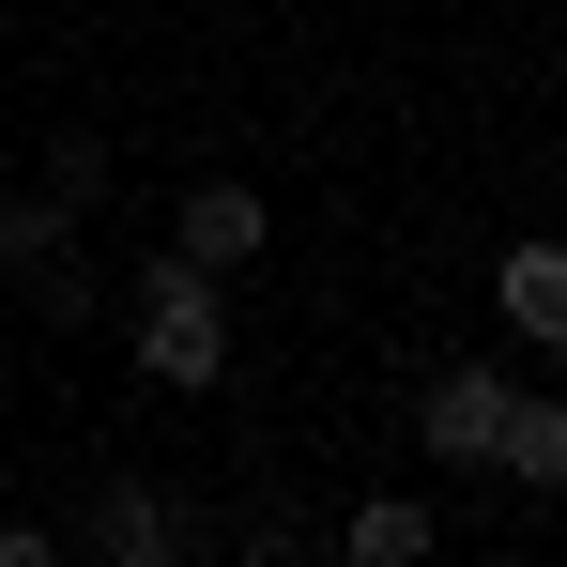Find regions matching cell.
Masks as SVG:
<instances>
[{
	"label": "cell",
	"instance_id": "6da1fadb",
	"mask_svg": "<svg viewBox=\"0 0 567 567\" xmlns=\"http://www.w3.org/2000/svg\"><path fill=\"white\" fill-rule=\"evenodd\" d=\"M138 369L169 383V399H199V383L230 369V291L199 277V261H154L138 277Z\"/></svg>",
	"mask_w": 567,
	"mask_h": 567
},
{
	"label": "cell",
	"instance_id": "7a4b0ae2",
	"mask_svg": "<svg viewBox=\"0 0 567 567\" xmlns=\"http://www.w3.org/2000/svg\"><path fill=\"white\" fill-rule=\"evenodd\" d=\"M261 230H277V215H261V185H230V169H199V185L169 199V261H199V277H246Z\"/></svg>",
	"mask_w": 567,
	"mask_h": 567
},
{
	"label": "cell",
	"instance_id": "3957f363",
	"mask_svg": "<svg viewBox=\"0 0 567 567\" xmlns=\"http://www.w3.org/2000/svg\"><path fill=\"white\" fill-rule=\"evenodd\" d=\"M93 567H185V506L138 491V475H107L93 491Z\"/></svg>",
	"mask_w": 567,
	"mask_h": 567
},
{
	"label": "cell",
	"instance_id": "277c9868",
	"mask_svg": "<svg viewBox=\"0 0 567 567\" xmlns=\"http://www.w3.org/2000/svg\"><path fill=\"white\" fill-rule=\"evenodd\" d=\"M506 399H522L506 369H445V383H430V414H414V430H430V461H491V430H506Z\"/></svg>",
	"mask_w": 567,
	"mask_h": 567
},
{
	"label": "cell",
	"instance_id": "5b68a950",
	"mask_svg": "<svg viewBox=\"0 0 567 567\" xmlns=\"http://www.w3.org/2000/svg\"><path fill=\"white\" fill-rule=\"evenodd\" d=\"M491 307H506V338H537V353H567V246H506V277H491Z\"/></svg>",
	"mask_w": 567,
	"mask_h": 567
},
{
	"label": "cell",
	"instance_id": "8992f818",
	"mask_svg": "<svg viewBox=\"0 0 567 567\" xmlns=\"http://www.w3.org/2000/svg\"><path fill=\"white\" fill-rule=\"evenodd\" d=\"M338 553H353V567H430V553H445V522H430L414 491H369V506L338 522Z\"/></svg>",
	"mask_w": 567,
	"mask_h": 567
},
{
	"label": "cell",
	"instance_id": "52a82bcc",
	"mask_svg": "<svg viewBox=\"0 0 567 567\" xmlns=\"http://www.w3.org/2000/svg\"><path fill=\"white\" fill-rule=\"evenodd\" d=\"M491 475H522V491H567V399H506V430H491Z\"/></svg>",
	"mask_w": 567,
	"mask_h": 567
},
{
	"label": "cell",
	"instance_id": "ba28073f",
	"mask_svg": "<svg viewBox=\"0 0 567 567\" xmlns=\"http://www.w3.org/2000/svg\"><path fill=\"white\" fill-rule=\"evenodd\" d=\"M78 215H93V199H78V185H31V199H16V215H0V261H16V277H47Z\"/></svg>",
	"mask_w": 567,
	"mask_h": 567
},
{
	"label": "cell",
	"instance_id": "9c48e42d",
	"mask_svg": "<svg viewBox=\"0 0 567 567\" xmlns=\"http://www.w3.org/2000/svg\"><path fill=\"white\" fill-rule=\"evenodd\" d=\"M0 567H78V553H62L47 522H0Z\"/></svg>",
	"mask_w": 567,
	"mask_h": 567
}]
</instances>
